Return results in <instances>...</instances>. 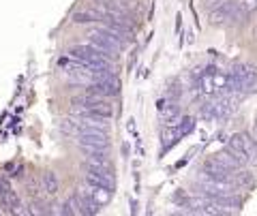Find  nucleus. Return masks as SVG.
<instances>
[{
    "instance_id": "f8f14e48",
    "label": "nucleus",
    "mask_w": 257,
    "mask_h": 216,
    "mask_svg": "<svg viewBox=\"0 0 257 216\" xmlns=\"http://www.w3.org/2000/svg\"><path fill=\"white\" fill-rule=\"evenodd\" d=\"M28 193H30L32 197H37V195H39V184H37V182H32V180L28 182Z\"/></svg>"
},
{
    "instance_id": "6e6552de",
    "label": "nucleus",
    "mask_w": 257,
    "mask_h": 216,
    "mask_svg": "<svg viewBox=\"0 0 257 216\" xmlns=\"http://www.w3.org/2000/svg\"><path fill=\"white\" fill-rule=\"evenodd\" d=\"M88 163H107V148L99 146H79Z\"/></svg>"
},
{
    "instance_id": "f03ea898",
    "label": "nucleus",
    "mask_w": 257,
    "mask_h": 216,
    "mask_svg": "<svg viewBox=\"0 0 257 216\" xmlns=\"http://www.w3.org/2000/svg\"><path fill=\"white\" fill-rule=\"evenodd\" d=\"M88 39H90V43L94 47H99V50H103L107 54V58H116V56L120 54V50H122V45H124V39L116 35L114 30H109L105 26H99V28H94L90 35H88Z\"/></svg>"
},
{
    "instance_id": "1a4fd4ad",
    "label": "nucleus",
    "mask_w": 257,
    "mask_h": 216,
    "mask_svg": "<svg viewBox=\"0 0 257 216\" xmlns=\"http://www.w3.org/2000/svg\"><path fill=\"white\" fill-rule=\"evenodd\" d=\"M0 203H3L9 212H24V210H22L24 203H22V199L18 197V193H15V190H7V193L0 197Z\"/></svg>"
},
{
    "instance_id": "20e7f679",
    "label": "nucleus",
    "mask_w": 257,
    "mask_h": 216,
    "mask_svg": "<svg viewBox=\"0 0 257 216\" xmlns=\"http://www.w3.org/2000/svg\"><path fill=\"white\" fill-rule=\"evenodd\" d=\"M229 146L236 152H240L251 165H257V141L248 133H236L234 137H231Z\"/></svg>"
},
{
    "instance_id": "7ed1b4c3",
    "label": "nucleus",
    "mask_w": 257,
    "mask_h": 216,
    "mask_svg": "<svg viewBox=\"0 0 257 216\" xmlns=\"http://www.w3.org/2000/svg\"><path fill=\"white\" fill-rule=\"evenodd\" d=\"M246 18V5L238 3V0H225L210 13L212 24H238Z\"/></svg>"
},
{
    "instance_id": "423d86ee",
    "label": "nucleus",
    "mask_w": 257,
    "mask_h": 216,
    "mask_svg": "<svg viewBox=\"0 0 257 216\" xmlns=\"http://www.w3.org/2000/svg\"><path fill=\"white\" fill-rule=\"evenodd\" d=\"M216 158H219V161L225 165V167H229L231 171H242L244 167H246V158L240 154V152H236L234 148H225V150H221L219 154H216Z\"/></svg>"
},
{
    "instance_id": "9d476101",
    "label": "nucleus",
    "mask_w": 257,
    "mask_h": 216,
    "mask_svg": "<svg viewBox=\"0 0 257 216\" xmlns=\"http://www.w3.org/2000/svg\"><path fill=\"white\" fill-rule=\"evenodd\" d=\"M41 188L45 190L47 195H56L60 190V178L54 171H45L43 180H41Z\"/></svg>"
},
{
    "instance_id": "9b49d317",
    "label": "nucleus",
    "mask_w": 257,
    "mask_h": 216,
    "mask_svg": "<svg viewBox=\"0 0 257 216\" xmlns=\"http://www.w3.org/2000/svg\"><path fill=\"white\" fill-rule=\"evenodd\" d=\"M101 20V13L96 9H90V11H75L73 13V22L75 24H94Z\"/></svg>"
},
{
    "instance_id": "0eeeda50",
    "label": "nucleus",
    "mask_w": 257,
    "mask_h": 216,
    "mask_svg": "<svg viewBox=\"0 0 257 216\" xmlns=\"http://www.w3.org/2000/svg\"><path fill=\"white\" fill-rule=\"evenodd\" d=\"M84 171L86 175H94V178H103V180H109L114 182V169L107 165V163H84Z\"/></svg>"
},
{
    "instance_id": "f257e3e1",
    "label": "nucleus",
    "mask_w": 257,
    "mask_h": 216,
    "mask_svg": "<svg viewBox=\"0 0 257 216\" xmlns=\"http://www.w3.org/2000/svg\"><path fill=\"white\" fill-rule=\"evenodd\" d=\"M69 58L75 60V62H82L86 69H111L109 67V58L107 54L99 50V47H94L92 43L90 45H75L69 50Z\"/></svg>"
},
{
    "instance_id": "ddd939ff",
    "label": "nucleus",
    "mask_w": 257,
    "mask_h": 216,
    "mask_svg": "<svg viewBox=\"0 0 257 216\" xmlns=\"http://www.w3.org/2000/svg\"><path fill=\"white\" fill-rule=\"evenodd\" d=\"M210 5H221V0H208Z\"/></svg>"
},
{
    "instance_id": "39448f33",
    "label": "nucleus",
    "mask_w": 257,
    "mask_h": 216,
    "mask_svg": "<svg viewBox=\"0 0 257 216\" xmlns=\"http://www.w3.org/2000/svg\"><path fill=\"white\" fill-rule=\"evenodd\" d=\"M88 92L96 94V97H116L120 92V82L114 75H107L103 79H94V82L88 86Z\"/></svg>"
}]
</instances>
